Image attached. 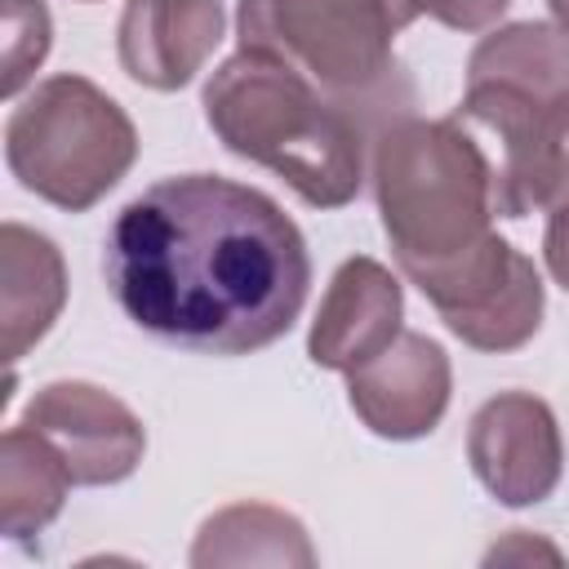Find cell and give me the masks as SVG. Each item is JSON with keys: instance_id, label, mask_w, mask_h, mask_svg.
Wrapping results in <instances>:
<instances>
[{"instance_id": "cell-19", "label": "cell", "mask_w": 569, "mask_h": 569, "mask_svg": "<svg viewBox=\"0 0 569 569\" xmlns=\"http://www.w3.org/2000/svg\"><path fill=\"white\" fill-rule=\"evenodd\" d=\"M542 258H547V271L556 276V284L569 289V204L547 213V236H542Z\"/></svg>"}, {"instance_id": "cell-8", "label": "cell", "mask_w": 569, "mask_h": 569, "mask_svg": "<svg viewBox=\"0 0 569 569\" xmlns=\"http://www.w3.org/2000/svg\"><path fill=\"white\" fill-rule=\"evenodd\" d=\"M467 458L476 480L502 507H533L551 498L565 471V445L551 405L529 391H498L471 413Z\"/></svg>"}, {"instance_id": "cell-1", "label": "cell", "mask_w": 569, "mask_h": 569, "mask_svg": "<svg viewBox=\"0 0 569 569\" xmlns=\"http://www.w3.org/2000/svg\"><path fill=\"white\" fill-rule=\"evenodd\" d=\"M102 276L138 329L204 356H249L293 329L311 258L267 191L178 173L116 213Z\"/></svg>"}, {"instance_id": "cell-9", "label": "cell", "mask_w": 569, "mask_h": 569, "mask_svg": "<svg viewBox=\"0 0 569 569\" xmlns=\"http://www.w3.org/2000/svg\"><path fill=\"white\" fill-rule=\"evenodd\" d=\"M22 422L62 453L76 485H120L138 471L147 449V431L133 409L111 391L76 378L40 387L27 400Z\"/></svg>"}, {"instance_id": "cell-3", "label": "cell", "mask_w": 569, "mask_h": 569, "mask_svg": "<svg viewBox=\"0 0 569 569\" xmlns=\"http://www.w3.org/2000/svg\"><path fill=\"white\" fill-rule=\"evenodd\" d=\"M373 196L400 271L480 244L498 213V169L458 120L396 116L373 133Z\"/></svg>"}, {"instance_id": "cell-7", "label": "cell", "mask_w": 569, "mask_h": 569, "mask_svg": "<svg viewBox=\"0 0 569 569\" xmlns=\"http://www.w3.org/2000/svg\"><path fill=\"white\" fill-rule=\"evenodd\" d=\"M462 116L498 133V213H556L569 204V93L467 84Z\"/></svg>"}, {"instance_id": "cell-4", "label": "cell", "mask_w": 569, "mask_h": 569, "mask_svg": "<svg viewBox=\"0 0 569 569\" xmlns=\"http://www.w3.org/2000/svg\"><path fill=\"white\" fill-rule=\"evenodd\" d=\"M240 49L284 62L369 129L409 116L413 89L396 62L405 31L387 0H240Z\"/></svg>"}, {"instance_id": "cell-18", "label": "cell", "mask_w": 569, "mask_h": 569, "mask_svg": "<svg viewBox=\"0 0 569 569\" xmlns=\"http://www.w3.org/2000/svg\"><path fill=\"white\" fill-rule=\"evenodd\" d=\"M511 0H418V13L453 27V31H485L507 13Z\"/></svg>"}, {"instance_id": "cell-21", "label": "cell", "mask_w": 569, "mask_h": 569, "mask_svg": "<svg viewBox=\"0 0 569 569\" xmlns=\"http://www.w3.org/2000/svg\"><path fill=\"white\" fill-rule=\"evenodd\" d=\"M551 4V18H556V27L569 36V0H547Z\"/></svg>"}, {"instance_id": "cell-2", "label": "cell", "mask_w": 569, "mask_h": 569, "mask_svg": "<svg viewBox=\"0 0 569 569\" xmlns=\"http://www.w3.org/2000/svg\"><path fill=\"white\" fill-rule=\"evenodd\" d=\"M204 120L231 156L280 173L316 209L351 204L365 182L369 124L253 49L231 53L209 76Z\"/></svg>"}, {"instance_id": "cell-5", "label": "cell", "mask_w": 569, "mask_h": 569, "mask_svg": "<svg viewBox=\"0 0 569 569\" xmlns=\"http://www.w3.org/2000/svg\"><path fill=\"white\" fill-rule=\"evenodd\" d=\"M9 173L40 200L84 213L138 160V129L116 98L84 76L40 80L4 124Z\"/></svg>"}, {"instance_id": "cell-14", "label": "cell", "mask_w": 569, "mask_h": 569, "mask_svg": "<svg viewBox=\"0 0 569 569\" xmlns=\"http://www.w3.org/2000/svg\"><path fill=\"white\" fill-rule=\"evenodd\" d=\"M71 471L62 453L27 422L9 427L0 440V529L22 542L40 533L67 502Z\"/></svg>"}, {"instance_id": "cell-10", "label": "cell", "mask_w": 569, "mask_h": 569, "mask_svg": "<svg viewBox=\"0 0 569 569\" xmlns=\"http://www.w3.org/2000/svg\"><path fill=\"white\" fill-rule=\"evenodd\" d=\"M356 418L382 440L431 436L449 409V356L436 338L400 329V338L347 373Z\"/></svg>"}, {"instance_id": "cell-11", "label": "cell", "mask_w": 569, "mask_h": 569, "mask_svg": "<svg viewBox=\"0 0 569 569\" xmlns=\"http://www.w3.org/2000/svg\"><path fill=\"white\" fill-rule=\"evenodd\" d=\"M400 280L378 258H347L320 298L307 356L320 369L351 373L400 338Z\"/></svg>"}, {"instance_id": "cell-13", "label": "cell", "mask_w": 569, "mask_h": 569, "mask_svg": "<svg viewBox=\"0 0 569 569\" xmlns=\"http://www.w3.org/2000/svg\"><path fill=\"white\" fill-rule=\"evenodd\" d=\"M67 302V267L49 236L4 222L0 227V329L4 360L18 365L58 320Z\"/></svg>"}, {"instance_id": "cell-20", "label": "cell", "mask_w": 569, "mask_h": 569, "mask_svg": "<svg viewBox=\"0 0 569 569\" xmlns=\"http://www.w3.org/2000/svg\"><path fill=\"white\" fill-rule=\"evenodd\" d=\"M511 542H516V551H511V547H493L489 560H507V556H547V560H560L556 547H542V542L529 547V533H525V529H511Z\"/></svg>"}, {"instance_id": "cell-17", "label": "cell", "mask_w": 569, "mask_h": 569, "mask_svg": "<svg viewBox=\"0 0 569 569\" xmlns=\"http://www.w3.org/2000/svg\"><path fill=\"white\" fill-rule=\"evenodd\" d=\"M0 9H4V67H0L4 76H0V93L18 98L22 84L36 76V67L49 53L53 22H49V9L40 0H0Z\"/></svg>"}, {"instance_id": "cell-16", "label": "cell", "mask_w": 569, "mask_h": 569, "mask_svg": "<svg viewBox=\"0 0 569 569\" xmlns=\"http://www.w3.org/2000/svg\"><path fill=\"white\" fill-rule=\"evenodd\" d=\"M467 84H516L538 93H569V36L547 22L498 27L471 49Z\"/></svg>"}, {"instance_id": "cell-6", "label": "cell", "mask_w": 569, "mask_h": 569, "mask_svg": "<svg viewBox=\"0 0 569 569\" xmlns=\"http://www.w3.org/2000/svg\"><path fill=\"white\" fill-rule=\"evenodd\" d=\"M422 298L440 311L449 333L476 351H516L542 325V276L533 258L489 231L467 253L409 271Z\"/></svg>"}, {"instance_id": "cell-15", "label": "cell", "mask_w": 569, "mask_h": 569, "mask_svg": "<svg viewBox=\"0 0 569 569\" xmlns=\"http://www.w3.org/2000/svg\"><path fill=\"white\" fill-rule=\"evenodd\" d=\"M191 565H316V551L289 511L267 502H236L200 525Z\"/></svg>"}, {"instance_id": "cell-12", "label": "cell", "mask_w": 569, "mask_h": 569, "mask_svg": "<svg viewBox=\"0 0 569 569\" xmlns=\"http://www.w3.org/2000/svg\"><path fill=\"white\" fill-rule=\"evenodd\" d=\"M222 40L218 0H129L116 27V53L129 80L173 93Z\"/></svg>"}]
</instances>
